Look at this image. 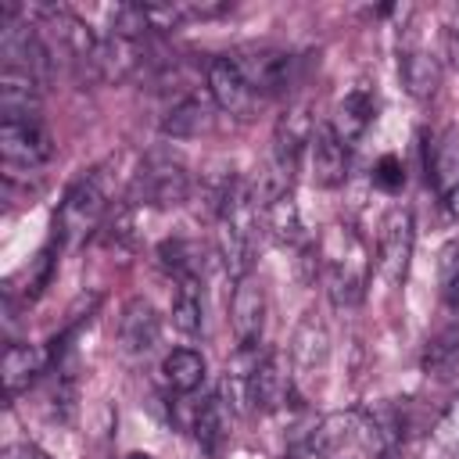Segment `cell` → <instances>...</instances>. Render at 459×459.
Returning a JSON list of instances; mask_svg holds the SVG:
<instances>
[{
    "label": "cell",
    "mask_w": 459,
    "mask_h": 459,
    "mask_svg": "<svg viewBox=\"0 0 459 459\" xmlns=\"http://www.w3.org/2000/svg\"><path fill=\"white\" fill-rule=\"evenodd\" d=\"M258 212H262V226H265V233H269L276 244H283V247H298V244H305V222H301V208H298L294 194H283V197L262 204Z\"/></svg>",
    "instance_id": "cell-18"
},
{
    "label": "cell",
    "mask_w": 459,
    "mask_h": 459,
    "mask_svg": "<svg viewBox=\"0 0 459 459\" xmlns=\"http://www.w3.org/2000/svg\"><path fill=\"white\" fill-rule=\"evenodd\" d=\"M104 240L115 244V247H122V244L133 240V204H129V201H126L122 208H115L111 219L104 222Z\"/></svg>",
    "instance_id": "cell-28"
},
{
    "label": "cell",
    "mask_w": 459,
    "mask_h": 459,
    "mask_svg": "<svg viewBox=\"0 0 459 459\" xmlns=\"http://www.w3.org/2000/svg\"><path fill=\"white\" fill-rule=\"evenodd\" d=\"M190 197V172L172 154H147L129 183V204L147 208H176Z\"/></svg>",
    "instance_id": "cell-2"
},
{
    "label": "cell",
    "mask_w": 459,
    "mask_h": 459,
    "mask_svg": "<svg viewBox=\"0 0 459 459\" xmlns=\"http://www.w3.org/2000/svg\"><path fill=\"white\" fill-rule=\"evenodd\" d=\"M412 240H416V230H412V215L409 208H391L380 222V237H377V273L398 287L409 273V258H412Z\"/></svg>",
    "instance_id": "cell-6"
},
{
    "label": "cell",
    "mask_w": 459,
    "mask_h": 459,
    "mask_svg": "<svg viewBox=\"0 0 459 459\" xmlns=\"http://www.w3.org/2000/svg\"><path fill=\"white\" fill-rule=\"evenodd\" d=\"M212 126H215V108H212L208 97H201L194 90L172 97V104L158 118V129L172 140H194V136L208 133Z\"/></svg>",
    "instance_id": "cell-11"
},
{
    "label": "cell",
    "mask_w": 459,
    "mask_h": 459,
    "mask_svg": "<svg viewBox=\"0 0 459 459\" xmlns=\"http://www.w3.org/2000/svg\"><path fill=\"white\" fill-rule=\"evenodd\" d=\"M4 459H54V455L43 452V448L32 445V441H14V445L4 448Z\"/></svg>",
    "instance_id": "cell-29"
},
{
    "label": "cell",
    "mask_w": 459,
    "mask_h": 459,
    "mask_svg": "<svg viewBox=\"0 0 459 459\" xmlns=\"http://www.w3.org/2000/svg\"><path fill=\"white\" fill-rule=\"evenodd\" d=\"M230 326H233L240 348H258L262 326H265V287H262V280L244 276V280L233 283Z\"/></svg>",
    "instance_id": "cell-10"
},
{
    "label": "cell",
    "mask_w": 459,
    "mask_h": 459,
    "mask_svg": "<svg viewBox=\"0 0 459 459\" xmlns=\"http://www.w3.org/2000/svg\"><path fill=\"white\" fill-rule=\"evenodd\" d=\"M373 186L384 190V194H398V190L405 186V169H402V161H398L394 154H384V158L377 161V169H373Z\"/></svg>",
    "instance_id": "cell-26"
},
{
    "label": "cell",
    "mask_w": 459,
    "mask_h": 459,
    "mask_svg": "<svg viewBox=\"0 0 459 459\" xmlns=\"http://www.w3.org/2000/svg\"><path fill=\"white\" fill-rule=\"evenodd\" d=\"M208 93H212V104L233 118H251L255 111V90L251 82L244 79L240 65L233 61V54H222V57H212L208 61Z\"/></svg>",
    "instance_id": "cell-8"
},
{
    "label": "cell",
    "mask_w": 459,
    "mask_h": 459,
    "mask_svg": "<svg viewBox=\"0 0 459 459\" xmlns=\"http://www.w3.org/2000/svg\"><path fill=\"white\" fill-rule=\"evenodd\" d=\"M452 459H459V452H455V455H452Z\"/></svg>",
    "instance_id": "cell-33"
},
{
    "label": "cell",
    "mask_w": 459,
    "mask_h": 459,
    "mask_svg": "<svg viewBox=\"0 0 459 459\" xmlns=\"http://www.w3.org/2000/svg\"><path fill=\"white\" fill-rule=\"evenodd\" d=\"M204 323V308H201V280H176V294H172V326L186 337L201 333Z\"/></svg>",
    "instance_id": "cell-23"
},
{
    "label": "cell",
    "mask_w": 459,
    "mask_h": 459,
    "mask_svg": "<svg viewBox=\"0 0 459 459\" xmlns=\"http://www.w3.org/2000/svg\"><path fill=\"white\" fill-rule=\"evenodd\" d=\"M305 158H308V179L316 186L330 190V186L344 183V176H348V147H344V140L337 136V129L330 122H316V133L308 140Z\"/></svg>",
    "instance_id": "cell-9"
},
{
    "label": "cell",
    "mask_w": 459,
    "mask_h": 459,
    "mask_svg": "<svg viewBox=\"0 0 459 459\" xmlns=\"http://www.w3.org/2000/svg\"><path fill=\"white\" fill-rule=\"evenodd\" d=\"M0 154L11 176L43 169L54 158V140L43 118H0Z\"/></svg>",
    "instance_id": "cell-4"
},
{
    "label": "cell",
    "mask_w": 459,
    "mask_h": 459,
    "mask_svg": "<svg viewBox=\"0 0 459 459\" xmlns=\"http://www.w3.org/2000/svg\"><path fill=\"white\" fill-rule=\"evenodd\" d=\"M126 459H154V455H147V452H129Z\"/></svg>",
    "instance_id": "cell-31"
},
{
    "label": "cell",
    "mask_w": 459,
    "mask_h": 459,
    "mask_svg": "<svg viewBox=\"0 0 459 459\" xmlns=\"http://www.w3.org/2000/svg\"><path fill=\"white\" fill-rule=\"evenodd\" d=\"M154 29V18H151V4H122L115 7L111 14V36L126 39V43H143Z\"/></svg>",
    "instance_id": "cell-24"
},
{
    "label": "cell",
    "mask_w": 459,
    "mask_h": 459,
    "mask_svg": "<svg viewBox=\"0 0 459 459\" xmlns=\"http://www.w3.org/2000/svg\"><path fill=\"white\" fill-rule=\"evenodd\" d=\"M43 86L25 72H0V118H39Z\"/></svg>",
    "instance_id": "cell-15"
},
{
    "label": "cell",
    "mask_w": 459,
    "mask_h": 459,
    "mask_svg": "<svg viewBox=\"0 0 459 459\" xmlns=\"http://www.w3.org/2000/svg\"><path fill=\"white\" fill-rule=\"evenodd\" d=\"M316 258H319V273H323L330 301L337 308L359 305L369 283V269H373V258L366 244L359 240V233L348 226H330L316 247Z\"/></svg>",
    "instance_id": "cell-1"
},
{
    "label": "cell",
    "mask_w": 459,
    "mask_h": 459,
    "mask_svg": "<svg viewBox=\"0 0 459 459\" xmlns=\"http://www.w3.org/2000/svg\"><path fill=\"white\" fill-rule=\"evenodd\" d=\"M161 373H165V384H169L172 391L190 394V391H197L201 380H204V359H201V351H194V348H176V351L165 355Z\"/></svg>",
    "instance_id": "cell-22"
},
{
    "label": "cell",
    "mask_w": 459,
    "mask_h": 459,
    "mask_svg": "<svg viewBox=\"0 0 459 459\" xmlns=\"http://www.w3.org/2000/svg\"><path fill=\"white\" fill-rule=\"evenodd\" d=\"M427 176L441 201L459 194V129L445 126L430 143H427Z\"/></svg>",
    "instance_id": "cell-13"
},
{
    "label": "cell",
    "mask_w": 459,
    "mask_h": 459,
    "mask_svg": "<svg viewBox=\"0 0 459 459\" xmlns=\"http://www.w3.org/2000/svg\"><path fill=\"white\" fill-rule=\"evenodd\" d=\"M459 369V323L441 326L423 348V373L434 380H448Z\"/></svg>",
    "instance_id": "cell-21"
},
{
    "label": "cell",
    "mask_w": 459,
    "mask_h": 459,
    "mask_svg": "<svg viewBox=\"0 0 459 459\" xmlns=\"http://www.w3.org/2000/svg\"><path fill=\"white\" fill-rule=\"evenodd\" d=\"M158 262L176 280H201L204 273V247L190 237H169L158 244Z\"/></svg>",
    "instance_id": "cell-20"
},
{
    "label": "cell",
    "mask_w": 459,
    "mask_h": 459,
    "mask_svg": "<svg viewBox=\"0 0 459 459\" xmlns=\"http://www.w3.org/2000/svg\"><path fill=\"white\" fill-rule=\"evenodd\" d=\"M233 61L240 65V72L251 82L258 100L287 93L298 79V57L287 50H251V54H233Z\"/></svg>",
    "instance_id": "cell-7"
},
{
    "label": "cell",
    "mask_w": 459,
    "mask_h": 459,
    "mask_svg": "<svg viewBox=\"0 0 459 459\" xmlns=\"http://www.w3.org/2000/svg\"><path fill=\"white\" fill-rule=\"evenodd\" d=\"M398 79L409 97L430 100L441 86V61L434 54H427L423 47H405V50H398Z\"/></svg>",
    "instance_id": "cell-14"
},
{
    "label": "cell",
    "mask_w": 459,
    "mask_h": 459,
    "mask_svg": "<svg viewBox=\"0 0 459 459\" xmlns=\"http://www.w3.org/2000/svg\"><path fill=\"white\" fill-rule=\"evenodd\" d=\"M47 351H36L32 344H7L4 351V391L7 398H18L22 391H29V384L36 380V373L43 369Z\"/></svg>",
    "instance_id": "cell-19"
},
{
    "label": "cell",
    "mask_w": 459,
    "mask_h": 459,
    "mask_svg": "<svg viewBox=\"0 0 459 459\" xmlns=\"http://www.w3.org/2000/svg\"><path fill=\"white\" fill-rule=\"evenodd\" d=\"M373 118H377V100H373V93H369L366 86H355L351 93L341 97L333 129H337V136L344 140V147H351V143H359V140L366 136V129L373 126Z\"/></svg>",
    "instance_id": "cell-16"
},
{
    "label": "cell",
    "mask_w": 459,
    "mask_h": 459,
    "mask_svg": "<svg viewBox=\"0 0 459 459\" xmlns=\"http://www.w3.org/2000/svg\"><path fill=\"white\" fill-rule=\"evenodd\" d=\"M240 387H244V398L251 402V409H258V412H280V409H287V402L294 394L290 362L280 351H265L255 362V369L240 380Z\"/></svg>",
    "instance_id": "cell-5"
},
{
    "label": "cell",
    "mask_w": 459,
    "mask_h": 459,
    "mask_svg": "<svg viewBox=\"0 0 459 459\" xmlns=\"http://www.w3.org/2000/svg\"><path fill=\"white\" fill-rule=\"evenodd\" d=\"M230 423H233V402L226 398V391H215L212 398H204L197 405V416H194L197 445L208 448V452L222 448V441L230 437Z\"/></svg>",
    "instance_id": "cell-17"
},
{
    "label": "cell",
    "mask_w": 459,
    "mask_h": 459,
    "mask_svg": "<svg viewBox=\"0 0 459 459\" xmlns=\"http://www.w3.org/2000/svg\"><path fill=\"white\" fill-rule=\"evenodd\" d=\"M161 319L147 298H129L118 316V344L126 355H147L158 344Z\"/></svg>",
    "instance_id": "cell-12"
},
{
    "label": "cell",
    "mask_w": 459,
    "mask_h": 459,
    "mask_svg": "<svg viewBox=\"0 0 459 459\" xmlns=\"http://www.w3.org/2000/svg\"><path fill=\"white\" fill-rule=\"evenodd\" d=\"M445 47H448V57H452L455 68H459V25H448V29H445Z\"/></svg>",
    "instance_id": "cell-30"
},
{
    "label": "cell",
    "mask_w": 459,
    "mask_h": 459,
    "mask_svg": "<svg viewBox=\"0 0 459 459\" xmlns=\"http://www.w3.org/2000/svg\"><path fill=\"white\" fill-rule=\"evenodd\" d=\"M108 212V179L100 169L79 176L68 190H65V201L57 208V219H54V230L61 240H79L86 233H93L100 226Z\"/></svg>",
    "instance_id": "cell-3"
},
{
    "label": "cell",
    "mask_w": 459,
    "mask_h": 459,
    "mask_svg": "<svg viewBox=\"0 0 459 459\" xmlns=\"http://www.w3.org/2000/svg\"><path fill=\"white\" fill-rule=\"evenodd\" d=\"M294 359L305 369H323L326 362V330L319 323H301V330L294 333Z\"/></svg>",
    "instance_id": "cell-25"
},
{
    "label": "cell",
    "mask_w": 459,
    "mask_h": 459,
    "mask_svg": "<svg viewBox=\"0 0 459 459\" xmlns=\"http://www.w3.org/2000/svg\"><path fill=\"white\" fill-rule=\"evenodd\" d=\"M387 459H412L409 452H394V455H387Z\"/></svg>",
    "instance_id": "cell-32"
},
{
    "label": "cell",
    "mask_w": 459,
    "mask_h": 459,
    "mask_svg": "<svg viewBox=\"0 0 459 459\" xmlns=\"http://www.w3.org/2000/svg\"><path fill=\"white\" fill-rule=\"evenodd\" d=\"M437 283L445 294H455L459 287V240H448L437 255Z\"/></svg>",
    "instance_id": "cell-27"
}]
</instances>
